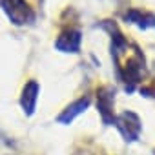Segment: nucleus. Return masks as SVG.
I'll return each instance as SVG.
<instances>
[{"label":"nucleus","instance_id":"obj_6","mask_svg":"<svg viewBox=\"0 0 155 155\" xmlns=\"http://www.w3.org/2000/svg\"><path fill=\"white\" fill-rule=\"evenodd\" d=\"M91 104V99L90 97H81V99H77L75 102H71L69 106H66V110L57 117V122L60 124H71L79 115H82Z\"/></svg>","mask_w":155,"mask_h":155},{"label":"nucleus","instance_id":"obj_1","mask_svg":"<svg viewBox=\"0 0 155 155\" xmlns=\"http://www.w3.org/2000/svg\"><path fill=\"white\" fill-rule=\"evenodd\" d=\"M0 6L15 26H26L35 20L33 9L26 0H0Z\"/></svg>","mask_w":155,"mask_h":155},{"label":"nucleus","instance_id":"obj_3","mask_svg":"<svg viewBox=\"0 0 155 155\" xmlns=\"http://www.w3.org/2000/svg\"><path fill=\"white\" fill-rule=\"evenodd\" d=\"M113 102H115V90L111 86H102L97 91V108L102 122L108 126L115 124V119H117L113 113Z\"/></svg>","mask_w":155,"mask_h":155},{"label":"nucleus","instance_id":"obj_5","mask_svg":"<svg viewBox=\"0 0 155 155\" xmlns=\"http://www.w3.org/2000/svg\"><path fill=\"white\" fill-rule=\"evenodd\" d=\"M38 93H40V84L37 81H29L26 82L22 95H20V106L24 110V113L28 117H31L37 110V101H38Z\"/></svg>","mask_w":155,"mask_h":155},{"label":"nucleus","instance_id":"obj_2","mask_svg":"<svg viewBox=\"0 0 155 155\" xmlns=\"http://www.w3.org/2000/svg\"><path fill=\"white\" fill-rule=\"evenodd\" d=\"M115 126H117V130L120 131V135L124 137L126 142L139 140L142 124H140V119H139L137 113H133V111H122L115 119Z\"/></svg>","mask_w":155,"mask_h":155},{"label":"nucleus","instance_id":"obj_4","mask_svg":"<svg viewBox=\"0 0 155 155\" xmlns=\"http://www.w3.org/2000/svg\"><path fill=\"white\" fill-rule=\"evenodd\" d=\"M81 40H82L81 31L69 28V29H66L64 33L58 35V38L55 40V48L58 51H62V53H79Z\"/></svg>","mask_w":155,"mask_h":155},{"label":"nucleus","instance_id":"obj_7","mask_svg":"<svg viewBox=\"0 0 155 155\" xmlns=\"http://www.w3.org/2000/svg\"><path fill=\"white\" fill-rule=\"evenodd\" d=\"M124 20H126V22H131V24H137L140 29H148V28L155 26V17H153L151 13H140V11H137V9L126 11Z\"/></svg>","mask_w":155,"mask_h":155},{"label":"nucleus","instance_id":"obj_8","mask_svg":"<svg viewBox=\"0 0 155 155\" xmlns=\"http://www.w3.org/2000/svg\"><path fill=\"white\" fill-rule=\"evenodd\" d=\"M153 155H155V150H153Z\"/></svg>","mask_w":155,"mask_h":155}]
</instances>
